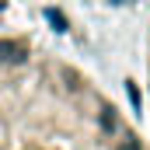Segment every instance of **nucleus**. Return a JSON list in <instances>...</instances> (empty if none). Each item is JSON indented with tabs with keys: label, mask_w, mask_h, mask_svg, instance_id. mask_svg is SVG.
<instances>
[{
	"label": "nucleus",
	"mask_w": 150,
	"mask_h": 150,
	"mask_svg": "<svg viewBox=\"0 0 150 150\" xmlns=\"http://www.w3.org/2000/svg\"><path fill=\"white\" fill-rule=\"evenodd\" d=\"M0 59L4 63H21L25 59V45L21 42H11V38H0Z\"/></svg>",
	"instance_id": "f257e3e1"
},
{
	"label": "nucleus",
	"mask_w": 150,
	"mask_h": 150,
	"mask_svg": "<svg viewBox=\"0 0 150 150\" xmlns=\"http://www.w3.org/2000/svg\"><path fill=\"white\" fill-rule=\"evenodd\" d=\"M49 21L56 25V32H67V25H63V18H59V11H49Z\"/></svg>",
	"instance_id": "f03ea898"
}]
</instances>
